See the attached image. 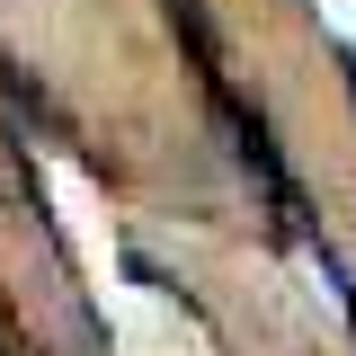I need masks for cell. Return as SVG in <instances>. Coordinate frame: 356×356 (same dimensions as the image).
<instances>
[{
    "instance_id": "cell-1",
    "label": "cell",
    "mask_w": 356,
    "mask_h": 356,
    "mask_svg": "<svg viewBox=\"0 0 356 356\" xmlns=\"http://www.w3.org/2000/svg\"><path fill=\"white\" fill-rule=\"evenodd\" d=\"M339 72H348V98H356V44H339Z\"/></svg>"
}]
</instances>
